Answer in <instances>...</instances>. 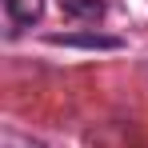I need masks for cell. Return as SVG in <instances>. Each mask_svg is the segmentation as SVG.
<instances>
[{
	"label": "cell",
	"instance_id": "cell-3",
	"mask_svg": "<svg viewBox=\"0 0 148 148\" xmlns=\"http://www.w3.org/2000/svg\"><path fill=\"white\" fill-rule=\"evenodd\" d=\"M4 8L16 24H36L44 16V0H4Z\"/></svg>",
	"mask_w": 148,
	"mask_h": 148
},
{
	"label": "cell",
	"instance_id": "cell-1",
	"mask_svg": "<svg viewBox=\"0 0 148 148\" xmlns=\"http://www.w3.org/2000/svg\"><path fill=\"white\" fill-rule=\"evenodd\" d=\"M44 40L52 48H84V52H120L124 48L120 36H108V32H96V28H88V32H48Z\"/></svg>",
	"mask_w": 148,
	"mask_h": 148
},
{
	"label": "cell",
	"instance_id": "cell-2",
	"mask_svg": "<svg viewBox=\"0 0 148 148\" xmlns=\"http://www.w3.org/2000/svg\"><path fill=\"white\" fill-rule=\"evenodd\" d=\"M60 12L72 16V20H92L96 24L104 16V0H60Z\"/></svg>",
	"mask_w": 148,
	"mask_h": 148
}]
</instances>
